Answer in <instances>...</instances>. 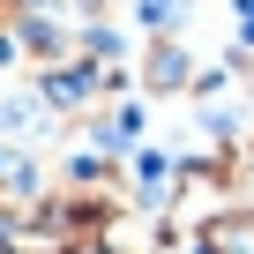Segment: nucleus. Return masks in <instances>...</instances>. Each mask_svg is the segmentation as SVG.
Here are the masks:
<instances>
[{"label":"nucleus","instance_id":"nucleus-1","mask_svg":"<svg viewBox=\"0 0 254 254\" xmlns=\"http://www.w3.org/2000/svg\"><path fill=\"white\" fill-rule=\"evenodd\" d=\"M187 75H194V67H187V45H180L172 30H157L150 53H142V90L165 97V90H187Z\"/></svg>","mask_w":254,"mask_h":254},{"label":"nucleus","instance_id":"nucleus-2","mask_svg":"<svg viewBox=\"0 0 254 254\" xmlns=\"http://www.w3.org/2000/svg\"><path fill=\"white\" fill-rule=\"evenodd\" d=\"M217 180H224V202H232V209H254V135H247V142L232 135V142L217 150Z\"/></svg>","mask_w":254,"mask_h":254},{"label":"nucleus","instance_id":"nucleus-3","mask_svg":"<svg viewBox=\"0 0 254 254\" xmlns=\"http://www.w3.org/2000/svg\"><path fill=\"white\" fill-rule=\"evenodd\" d=\"M194 247H202V254H254V209H224V217H209V224L194 232Z\"/></svg>","mask_w":254,"mask_h":254},{"label":"nucleus","instance_id":"nucleus-4","mask_svg":"<svg viewBox=\"0 0 254 254\" xmlns=\"http://www.w3.org/2000/svg\"><path fill=\"white\" fill-rule=\"evenodd\" d=\"M60 254H127V247H120V239H112V232H97V239H67V247H60Z\"/></svg>","mask_w":254,"mask_h":254},{"label":"nucleus","instance_id":"nucleus-5","mask_svg":"<svg viewBox=\"0 0 254 254\" xmlns=\"http://www.w3.org/2000/svg\"><path fill=\"white\" fill-rule=\"evenodd\" d=\"M8 8H38V0H8Z\"/></svg>","mask_w":254,"mask_h":254}]
</instances>
